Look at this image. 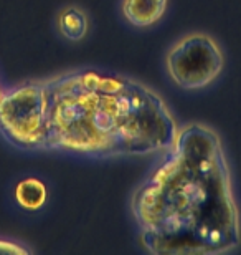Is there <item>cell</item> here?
Masks as SVG:
<instances>
[{"mask_svg":"<svg viewBox=\"0 0 241 255\" xmlns=\"http://www.w3.org/2000/svg\"><path fill=\"white\" fill-rule=\"evenodd\" d=\"M3 90H5V86L2 85V81H0V98H2V95H3Z\"/></svg>","mask_w":241,"mask_h":255,"instance_id":"9c48e42d","label":"cell"},{"mask_svg":"<svg viewBox=\"0 0 241 255\" xmlns=\"http://www.w3.org/2000/svg\"><path fill=\"white\" fill-rule=\"evenodd\" d=\"M0 134L22 151L48 147V88L45 80H28L3 90Z\"/></svg>","mask_w":241,"mask_h":255,"instance_id":"3957f363","label":"cell"},{"mask_svg":"<svg viewBox=\"0 0 241 255\" xmlns=\"http://www.w3.org/2000/svg\"><path fill=\"white\" fill-rule=\"evenodd\" d=\"M15 202L18 204V207H22L23 211L35 212L40 211L48 201V187L47 184L38 179L35 176H28L20 179L15 184L13 189Z\"/></svg>","mask_w":241,"mask_h":255,"instance_id":"52a82bcc","label":"cell"},{"mask_svg":"<svg viewBox=\"0 0 241 255\" xmlns=\"http://www.w3.org/2000/svg\"><path fill=\"white\" fill-rule=\"evenodd\" d=\"M168 0H121V15L136 28H149L165 17Z\"/></svg>","mask_w":241,"mask_h":255,"instance_id":"5b68a950","label":"cell"},{"mask_svg":"<svg viewBox=\"0 0 241 255\" xmlns=\"http://www.w3.org/2000/svg\"><path fill=\"white\" fill-rule=\"evenodd\" d=\"M0 254H32V249H28L17 241L0 237Z\"/></svg>","mask_w":241,"mask_h":255,"instance_id":"ba28073f","label":"cell"},{"mask_svg":"<svg viewBox=\"0 0 241 255\" xmlns=\"http://www.w3.org/2000/svg\"><path fill=\"white\" fill-rule=\"evenodd\" d=\"M45 81L47 151L96 159L149 156L167 149L180 128L156 90L119 71L88 66Z\"/></svg>","mask_w":241,"mask_h":255,"instance_id":"7a4b0ae2","label":"cell"},{"mask_svg":"<svg viewBox=\"0 0 241 255\" xmlns=\"http://www.w3.org/2000/svg\"><path fill=\"white\" fill-rule=\"evenodd\" d=\"M165 71L172 83L182 90L195 91L213 85L225 70L223 48L212 35L192 32L167 48Z\"/></svg>","mask_w":241,"mask_h":255,"instance_id":"277c9868","label":"cell"},{"mask_svg":"<svg viewBox=\"0 0 241 255\" xmlns=\"http://www.w3.org/2000/svg\"><path fill=\"white\" fill-rule=\"evenodd\" d=\"M55 27L61 38L68 40V42H81L89 32V15L80 5H65L56 13Z\"/></svg>","mask_w":241,"mask_h":255,"instance_id":"8992f818","label":"cell"},{"mask_svg":"<svg viewBox=\"0 0 241 255\" xmlns=\"http://www.w3.org/2000/svg\"><path fill=\"white\" fill-rule=\"evenodd\" d=\"M144 251L212 255L241 246V212L222 137L208 125H180L131 196Z\"/></svg>","mask_w":241,"mask_h":255,"instance_id":"6da1fadb","label":"cell"}]
</instances>
